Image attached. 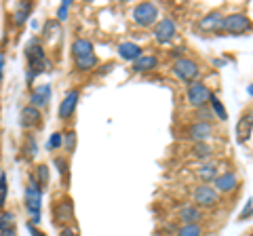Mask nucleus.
<instances>
[{
  "label": "nucleus",
  "mask_w": 253,
  "mask_h": 236,
  "mask_svg": "<svg viewBox=\"0 0 253 236\" xmlns=\"http://www.w3.org/2000/svg\"><path fill=\"white\" fill-rule=\"evenodd\" d=\"M26 59H28V70H26V82L32 84L34 78L42 72H49V61H46V53L42 49V42L38 38H32L26 46Z\"/></svg>",
  "instance_id": "f257e3e1"
},
{
  "label": "nucleus",
  "mask_w": 253,
  "mask_h": 236,
  "mask_svg": "<svg viewBox=\"0 0 253 236\" xmlns=\"http://www.w3.org/2000/svg\"><path fill=\"white\" fill-rule=\"evenodd\" d=\"M23 202H26V211L30 215V224L38 226L41 224V213H42V192L38 188L34 173H28V184L26 192H23Z\"/></svg>",
  "instance_id": "f03ea898"
},
{
  "label": "nucleus",
  "mask_w": 253,
  "mask_h": 236,
  "mask_svg": "<svg viewBox=\"0 0 253 236\" xmlns=\"http://www.w3.org/2000/svg\"><path fill=\"white\" fill-rule=\"evenodd\" d=\"M53 224L57 230L61 228H68L76 222V213H74V202L70 196H61V198H55L53 202Z\"/></svg>",
  "instance_id": "7ed1b4c3"
},
{
  "label": "nucleus",
  "mask_w": 253,
  "mask_h": 236,
  "mask_svg": "<svg viewBox=\"0 0 253 236\" xmlns=\"http://www.w3.org/2000/svg\"><path fill=\"white\" fill-rule=\"evenodd\" d=\"M171 74L177 78L181 82H196L201 76V66L196 64L194 59H188V57H177L175 61L171 64Z\"/></svg>",
  "instance_id": "20e7f679"
},
{
  "label": "nucleus",
  "mask_w": 253,
  "mask_h": 236,
  "mask_svg": "<svg viewBox=\"0 0 253 236\" xmlns=\"http://www.w3.org/2000/svg\"><path fill=\"white\" fill-rule=\"evenodd\" d=\"M158 15H161V11H158V6L154 2H139L135 4V9H133L131 13V19L133 23H135L137 28H154L156 21H158Z\"/></svg>",
  "instance_id": "39448f33"
},
{
  "label": "nucleus",
  "mask_w": 253,
  "mask_h": 236,
  "mask_svg": "<svg viewBox=\"0 0 253 236\" xmlns=\"http://www.w3.org/2000/svg\"><path fill=\"white\" fill-rule=\"evenodd\" d=\"M251 30V19L245 13H230L224 15L219 34H230V36H243Z\"/></svg>",
  "instance_id": "423d86ee"
},
{
  "label": "nucleus",
  "mask_w": 253,
  "mask_h": 236,
  "mask_svg": "<svg viewBox=\"0 0 253 236\" xmlns=\"http://www.w3.org/2000/svg\"><path fill=\"white\" fill-rule=\"evenodd\" d=\"M192 204L199 207L201 211L203 209H215L219 204V194L213 190L211 186L201 184V186H196L194 192H192Z\"/></svg>",
  "instance_id": "0eeeda50"
},
{
  "label": "nucleus",
  "mask_w": 253,
  "mask_h": 236,
  "mask_svg": "<svg viewBox=\"0 0 253 236\" xmlns=\"http://www.w3.org/2000/svg\"><path fill=\"white\" fill-rule=\"evenodd\" d=\"M152 36H154V40L158 44L173 42V40H175V36H177V23H175V19H171V17L158 19L156 26L152 28Z\"/></svg>",
  "instance_id": "6e6552de"
},
{
  "label": "nucleus",
  "mask_w": 253,
  "mask_h": 236,
  "mask_svg": "<svg viewBox=\"0 0 253 236\" xmlns=\"http://www.w3.org/2000/svg\"><path fill=\"white\" fill-rule=\"evenodd\" d=\"M209 97H211V91L209 86L205 84L203 80H196V82H190L188 89H186V99L192 108H207L209 104Z\"/></svg>",
  "instance_id": "1a4fd4ad"
},
{
  "label": "nucleus",
  "mask_w": 253,
  "mask_h": 236,
  "mask_svg": "<svg viewBox=\"0 0 253 236\" xmlns=\"http://www.w3.org/2000/svg\"><path fill=\"white\" fill-rule=\"evenodd\" d=\"M239 186H241V179H239V175H236L234 171L219 173V175L213 179V184H211V188L217 194H232V192L239 190Z\"/></svg>",
  "instance_id": "9d476101"
},
{
  "label": "nucleus",
  "mask_w": 253,
  "mask_h": 236,
  "mask_svg": "<svg viewBox=\"0 0 253 236\" xmlns=\"http://www.w3.org/2000/svg\"><path fill=\"white\" fill-rule=\"evenodd\" d=\"M78 99H81V91L78 89H72V91H68L66 95H63L61 99V104L57 108V116H59V120H70L74 114H76V106H78Z\"/></svg>",
  "instance_id": "9b49d317"
},
{
  "label": "nucleus",
  "mask_w": 253,
  "mask_h": 236,
  "mask_svg": "<svg viewBox=\"0 0 253 236\" xmlns=\"http://www.w3.org/2000/svg\"><path fill=\"white\" fill-rule=\"evenodd\" d=\"M19 124H21V129H26V131L41 129L42 127V112L32 106H23L19 110Z\"/></svg>",
  "instance_id": "f8f14e48"
},
{
  "label": "nucleus",
  "mask_w": 253,
  "mask_h": 236,
  "mask_svg": "<svg viewBox=\"0 0 253 236\" xmlns=\"http://www.w3.org/2000/svg\"><path fill=\"white\" fill-rule=\"evenodd\" d=\"M188 139H192L194 144H201V141H209L213 137V124L207 120H199L194 124H190L186 131Z\"/></svg>",
  "instance_id": "ddd939ff"
},
{
  "label": "nucleus",
  "mask_w": 253,
  "mask_h": 236,
  "mask_svg": "<svg viewBox=\"0 0 253 236\" xmlns=\"http://www.w3.org/2000/svg\"><path fill=\"white\" fill-rule=\"evenodd\" d=\"M49 104H51V84H41L30 93V104L28 106L36 108V110H44Z\"/></svg>",
  "instance_id": "4468645a"
},
{
  "label": "nucleus",
  "mask_w": 253,
  "mask_h": 236,
  "mask_svg": "<svg viewBox=\"0 0 253 236\" xmlns=\"http://www.w3.org/2000/svg\"><path fill=\"white\" fill-rule=\"evenodd\" d=\"M177 217L181 224H201L205 219V213L194 204H181L177 209Z\"/></svg>",
  "instance_id": "2eb2a0df"
},
{
  "label": "nucleus",
  "mask_w": 253,
  "mask_h": 236,
  "mask_svg": "<svg viewBox=\"0 0 253 236\" xmlns=\"http://www.w3.org/2000/svg\"><path fill=\"white\" fill-rule=\"evenodd\" d=\"M251 133H253V120H251V110H247L241 116L239 124H236V141L239 144H247L251 139Z\"/></svg>",
  "instance_id": "dca6fc26"
},
{
  "label": "nucleus",
  "mask_w": 253,
  "mask_h": 236,
  "mask_svg": "<svg viewBox=\"0 0 253 236\" xmlns=\"http://www.w3.org/2000/svg\"><path fill=\"white\" fill-rule=\"evenodd\" d=\"M221 23H224V15H221L219 11H211L209 15H205V17L201 19L199 26H201L203 32H209V34H219Z\"/></svg>",
  "instance_id": "f3484780"
},
{
  "label": "nucleus",
  "mask_w": 253,
  "mask_h": 236,
  "mask_svg": "<svg viewBox=\"0 0 253 236\" xmlns=\"http://www.w3.org/2000/svg\"><path fill=\"white\" fill-rule=\"evenodd\" d=\"M118 57L121 59H125V61H137L141 55H144V49H141L139 44H135V42H121L118 44Z\"/></svg>",
  "instance_id": "a211bd4d"
},
{
  "label": "nucleus",
  "mask_w": 253,
  "mask_h": 236,
  "mask_svg": "<svg viewBox=\"0 0 253 236\" xmlns=\"http://www.w3.org/2000/svg\"><path fill=\"white\" fill-rule=\"evenodd\" d=\"M156 68H158V57L156 55H150V53H144L137 61H133V72L135 74H148Z\"/></svg>",
  "instance_id": "6ab92c4d"
},
{
  "label": "nucleus",
  "mask_w": 253,
  "mask_h": 236,
  "mask_svg": "<svg viewBox=\"0 0 253 236\" xmlns=\"http://www.w3.org/2000/svg\"><path fill=\"white\" fill-rule=\"evenodd\" d=\"M219 175V169H217V164L215 162H203L199 169H196V177L201 179V184H207L211 186L213 184V179H215Z\"/></svg>",
  "instance_id": "aec40b11"
},
{
  "label": "nucleus",
  "mask_w": 253,
  "mask_h": 236,
  "mask_svg": "<svg viewBox=\"0 0 253 236\" xmlns=\"http://www.w3.org/2000/svg\"><path fill=\"white\" fill-rule=\"evenodd\" d=\"M95 53V46L89 38H76L72 42V57L74 59H83L86 55H93Z\"/></svg>",
  "instance_id": "412c9836"
},
{
  "label": "nucleus",
  "mask_w": 253,
  "mask_h": 236,
  "mask_svg": "<svg viewBox=\"0 0 253 236\" xmlns=\"http://www.w3.org/2000/svg\"><path fill=\"white\" fill-rule=\"evenodd\" d=\"M36 154H38V141L32 133H28L26 139H23V146H21V158L26 162H32L36 158Z\"/></svg>",
  "instance_id": "4be33fe9"
},
{
  "label": "nucleus",
  "mask_w": 253,
  "mask_h": 236,
  "mask_svg": "<svg viewBox=\"0 0 253 236\" xmlns=\"http://www.w3.org/2000/svg\"><path fill=\"white\" fill-rule=\"evenodd\" d=\"M32 9H34V4H32V2H19L17 6H15V11H13V26L21 28L23 23L28 21Z\"/></svg>",
  "instance_id": "5701e85b"
},
{
  "label": "nucleus",
  "mask_w": 253,
  "mask_h": 236,
  "mask_svg": "<svg viewBox=\"0 0 253 236\" xmlns=\"http://www.w3.org/2000/svg\"><path fill=\"white\" fill-rule=\"evenodd\" d=\"M34 179H36V184L38 188H41V192L44 194V190L49 188V182H51V171H49V164H36V171H34Z\"/></svg>",
  "instance_id": "b1692460"
},
{
  "label": "nucleus",
  "mask_w": 253,
  "mask_h": 236,
  "mask_svg": "<svg viewBox=\"0 0 253 236\" xmlns=\"http://www.w3.org/2000/svg\"><path fill=\"white\" fill-rule=\"evenodd\" d=\"M99 64V59H97V55H86V57L83 59H74V68H76V72H91V70H95Z\"/></svg>",
  "instance_id": "393cba45"
},
{
  "label": "nucleus",
  "mask_w": 253,
  "mask_h": 236,
  "mask_svg": "<svg viewBox=\"0 0 253 236\" xmlns=\"http://www.w3.org/2000/svg\"><path fill=\"white\" fill-rule=\"evenodd\" d=\"M192 154H194L199 160L209 162L211 156H213V148H211L209 141H201V144H194V146H192Z\"/></svg>",
  "instance_id": "a878e982"
},
{
  "label": "nucleus",
  "mask_w": 253,
  "mask_h": 236,
  "mask_svg": "<svg viewBox=\"0 0 253 236\" xmlns=\"http://www.w3.org/2000/svg\"><path fill=\"white\" fill-rule=\"evenodd\" d=\"M207 106H209V110H211V114H215L219 120H228V112H226V108H224V104H221V99H219L217 95H213V93H211Z\"/></svg>",
  "instance_id": "bb28decb"
},
{
  "label": "nucleus",
  "mask_w": 253,
  "mask_h": 236,
  "mask_svg": "<svg viewBox=\"0 0 253 236\" xmlns=\"http://www.w3.org/2000/svg\"><path fill=\"white\" fill-rule=\"evenodd\" d=\"M175 236H205L203 224H181L175 230Z\"/></svg>",
  "instance_id": "cd10ccee"
},
{
  "label": "nucleus",
  "mask_w": 253,
  "mask_h": 236,
  "mask_svg": "<svg viewBox=\"0 0 253 236\" xmlns=\"http://www.w3.org/2000/svg\"><path fill=\"white\" fill-rule=\"evenodd\" d=\"M53 164H55V169L59 171V175L63 177V182H68V179H70V160H68V156L57 154L53 158Z\"/></svg>",
  "instance_id": "c85d7f7f"
},
{
  "label": "nucleus",
  "mask_w": 253,
  "mask_h": 236,
  "mask_svg": "<svg viewBox=\"0 0 253 236\" xmlns=\"http://www.w3.org/2000/svg\"><path fill=\"white\" fill-rule=\"evenodd\" d=\"M15 228V213L13 211H0V232L13 230Z\"/></svg>",
  "instance_id": "c756f323"
},
{
  "label": "nucleus",
  "mask_w": 253,
  "mask_h": 236,
  "mask_svg": "<svg viewBox=\"0 0 253 236\" xmlns=\"http://www.w3.org/2000/svg\"><path fill=\"white\" fill-rule=\"evenodd\" d=\"M61 148L68 152L66 156H70V154L76 150V131H66V133H63V144H61Z\"/></svg>",
  "instance_id": "7c9ffc66"
},
{
  "label": "nucleus",
  "mask_w": 253,
  "mask_h": 236,
  "mask_svg": "<svg viewBox=\"0 0 253 236\" xmlns=\"http://www.w3.org/2000/svg\"><path fill=\"white\" fill-rule=\"evenodd\" d=\"M6 196H9V179H6V173H2L0 177V211H4Z\"/></svg>",
  "instance_id": "2f4dec72"
},
{
  "label": "nucleus",
  "mask_w": 253,
  "mask_h": 236,
  "mask_svg": "<svg viewBox=\"0 0 253 236\" xmlns=\"http://www.w3.org/2000/svg\"><path fill=\"white\" fill-rule=\"evenodd\" d=\"M61 144H63V133L55 131L53 135L49 137V141H46V150H49V152H55V150H59V148H61Z\"/></svg>",
  "instance_id": "473e14b6"
},
{
  "label": "nucleus",
  "mask_w": 253,
  "mask_h": 236,
  "mask_svg": "<svg viewBox=\"0 0 253 236\" xmlns=\"http://www.w3.org/2000/svg\"><path fill=\"white\" fill-rule=\"evenodd\" d=\"M70 6H72V0H63V2L59 4V9H57V19H59V21H66V19H68Z\"/></svg>",
  "instance_id": "72a5a7b5"
},
{
  "label": "nucleus",
  "mask_w": 253,
  "mask_h": 236,
  "mask_svg": "<svg viewBox=\"0 0 253 236\" xmlns=\"http://www.w3.org/2000/svg\"><path fill=\"white\" fill-rule=\"evenodd\" d=\"M251 217V198L247 200V207H245L241 211V215H239V222H245V219H249Z\"/></svg>",
  "instance_id": "f704fd0d"
},
{
  "label": "nucleus",
  "mask_w": 253,
  "mask_h": 236,
  "mask_svg": "<svg viewBox=\"0 0 253 236\" xmlns=\"http://www.w3.org/2000/svg\"><path fill=\"white\" fill-rule=\"evenodd\" d=\"M26 230H28L32 236H46L42 230H38V228H36L34 224H30V222H26Z\"/></svg>",
  "instance_id": "c9c22d12"
},
{
  "label": "nucleus",
  "mask_w": 253,
  "mask_h": 236,
  "mask_svg": "<svg viewBox=\"0 0 253 236\" xmlns=\"http://www.w3.org/2000/svg\"><path fill=\"white\" fill-rule=\"evenodd\" d=\"M59 236H78V232L74 230L72 226H68V228H61V230H59Z\"/></svg>",
  "instance_id": "e433bc0d"
},
{
  "label": "nucleus",
  "mask_w": 253,
  "mask_h": 236,
  "mask_svg": "<svg viewBox=\"0 0 253 236\" xmlns=\"http://www.w3.org/2000/svg\"><path fill=\"white\" fill-rule=\"evenodd\" d=\"M0 236H17V230H15V228H13V230H6V232H0Z\"/></svg>",
  "instance_id": "4c0bfd02"
},
{
  "label": "nucleus",
  "mask_w": 253,
  "mask_h": 236,
  "mask_svg": "<svg viewBox=\"0 0 253 236\" xmlns=\"http://www.w3.org/2000/svg\"><path fill=\"white\" fill-rule=\"evenodd\" d=\"M2 70H4V59L0 57V78H2Z\"/></svg>",
  "instance_id": "58836bf2"
}]
</instances>
